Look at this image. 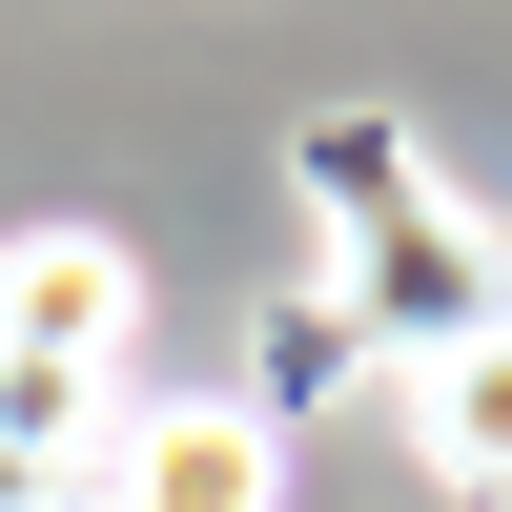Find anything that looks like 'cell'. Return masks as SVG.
Wrapping results in <instances>:
<instances>
[{"instance_id": "2", "label": "cell", "mask_w": 512, "mask_h": 512, "mask_svg": "<svg viewBox=\"0 0 512 512\" xmlns=\"http://www.w3.org/2000/svg\"><path fill=\"white\" fill-rule=\"evenodd\" d=\"M103 512H287V410L267 390H144V410H103Z\"/></svg>"}, {"instance_id": "3", "label": "cell", "mask_w": 512, "mask_h": 512, "mask_svg": "<svg viewBox=\"0 0 512 512\" xmlns=\"http://www.w3.org/2000/svg\"><path fill=\"white\" fill-rule=\"evenodd\" d=\"M123 349H144V267L103 226H21L0 246V369L21 390H123Z\"/></svg>"}, {"instance_id": "1", "label": "cell", "mask_w": 512, "mask_h": 512, "mask_svg": "<svg viewBox=\"0 0 512 512\" xmlns=\"http://www.w3.org/2000/svg\"><path fill=\"white\" fill-rule=\"evenodd\" d=\"M308 205H328V308H308V328H349V349H390V369L512 328V246H492V205H451L390 123H308Z\"/></svg>"}, {"instance_id": "4", "label": "cell", "mask_w": 512, "mask_h": 512, "mask_svg": "<svg viewBox=\"0 0 512 512\" xmlns=\"http://www.w3.org/2000/svg\"><path fill=\"white\" fill-rule=\"evenodd\" d=\"M390 431L431 451V492L512 512V328H472V349H431V369H390Z\"/></svg>"}]
</instances>
